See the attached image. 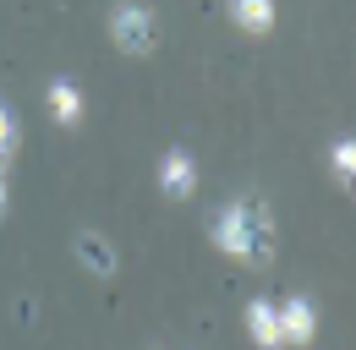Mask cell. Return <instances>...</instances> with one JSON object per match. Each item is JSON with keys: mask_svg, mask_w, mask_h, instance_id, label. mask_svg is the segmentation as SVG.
Masks as SVG:
<instances>
[{"mask_svg": "<svg viewBox=\"0 0 356 350\" xmlns=\"http://www.w3.org/2000/svg\"><path fill=\"white\" fill-rule=\"evenodd\" d=\"M209 241L214 252H225L230 262H247V268H268L274 262V214L268 203H252V197H230L209 214Z\"/></svg>", "mask_w": 356, "mask_h": 350, "instance_id": "1", "label": "cell"}, {"mask_svg": "<svg viewBox=\"0 0 356 350\" xmlns=\"http://www.w3.org/2000/svg\"><path fill=\"white\" fill-rule=\"evenodd\" d=\"M110 39L121 55H148L154 39H159V22H154V11L143 6V0H121L115 11H110Z\"/></svg>", "mask_w": 356, "mask_h": 350, "instance_id": "2", "label": "cell"}, {"mask_svg": "<svg viewBox=\"0 0 356 350\" xmlns=\"http://www.w3.org/2000/svg\"><path fill=\"white\" fill-rule=\"evenodd\" d=\"M159 192H165L170 203H186V197L197 192V159H192L186 148H170V153L159 159Z\"/></svg>", "mask_w": 356, "mask_h": 350, "instance_id": "3", "label": "cell"}, {"mask_svg": "<svg viewBox=\"0 0 356 350\" xmlns=\"http://www.w3.org/2000/svg\"><path fill=\"white\" fill-rule=\"evenodd\" d=\"M280 334H285V350H307L318 340V312H312L307 296L280 301Z\"/></svg>", "mask_w": 356, "mask_h": 350, "instance_id": "4", "label": "cell"}, {"mask_svg": "<svg viewBox=\"0 0 356 350\" xmlns=\"http://www.w3.org/2000/svg\"><path fill=\"white\" fill-rule=\"evenodd\" d=\"M241 323H247V340H252L258 350H285V334H280V301H247Z\"/></svg>", "mask_w": 356, "mask_h": 350, "instance_id": "5", "label": "cell"}, {"mask_svg": "<svg viewBox=\"0 0 356 350\" xmlns=\"http://www.w3.org/2000/svg\"><path fill=\"white\" fill-rule=\"evenodd\" d=\"M44 99H49V115H55V126H83V115H88V99H83V88L72 83V77H55Z\"/></svg>", "mask_w": 356, "mask_h": 350, "instance_id": "6", "label": "cell"}, {"mask_svg": "<svg viewBox=\"0 0 356 350\" xmlns=\"http://www.w3.org/2000/svg\"><path fill=\"white\" fill-rule=\"evenodd\" d=\"M225 17H230L241 33L264 39V33H274V17H280V6H274V0H225Z\"/></svg>", "mask_w": 356, "mask_h": 350, "instance_id": "7", "label": "cell"}, {"mask_svg": "<svg viewBox=\"0 0 356 350\" xmlns=\"http://www.w3.org/2000/svg\"><path fill=\"white\" fill-rule=\"evenodd\" d=\"M77 262H83L88 274H99V279H110V274H115V247H110L99 230H83V235H77Z\"/></svg>", "mask_w": 356, "mask_h": 350, "instance_id": "8", "label": "cell"}, {"mask_svg": "<svg viewBox=\"0 0 356 350\" xmlns=\"http://www.w3.org/2000/svg\"><path fill=\"white\" fill-rule=\"evenodd\" d=\"M329 170L340 175V186L356 197V137H340V142L329 148Z\"/></svg>", "mask_w": 356, "mask_h": 350, "instance_id": "9", "label": "cell"}, {"mask_svg": "<svg viewBox=\"0 0 356 350\" xmlns=\"http://www.w3.org/2000/svg\"><path fill=\"white\" fill-rule=\"evenodd\" d=\"M17 142H22V126H17V110L0 99V170H6V159L17 153Z\"/></svg>", "mask_w": 356, "mask_h": 350, "instance_id": "10", "label": "cell"}, {"mask_svg": "<svg viewBox=\"0 0 356 350\" xmlns=\"http://www.w3.org/2000/svg\"><path fill=\"white\" fill-rule=\"evenodd\" d=\"M6 203H11V197H6V170H0V214H6Z\"/></svg>", "mask_w": 356, "mask_h": 350, "instance_id": "11", "label": "cell"}]
</instances>
